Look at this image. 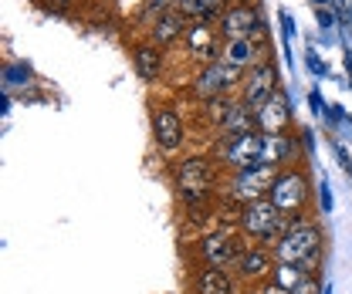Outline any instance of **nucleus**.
<instances>
[{"label": "nucleus", "instance_id": "c85d7f7f", "mask_svg": "<svg viewBox=\"0 0 352 294\" xmlns=\"http://www.w3.org/2000/svg\"><path fill=\"white\" fill-rule=\"evenodd\" d=\"M278 21H281V27H285V41H292V34H298V24H295V17H292L288 10H278Z\"/></svg>", "mask_w": 352, "mask_h": 294}, {"label": "nucleus", "instance_id": "0eeeda50", "mask_svg": "<svg viewBox=\"0 0 352 294\" xmlns=\"http://www.w3.org/2000/svg\"><path fill=\"white\" fill-rule=\"evenodd\" d=\"M261 132H244V135H227V139H214V163L220 172H241V169L261 166Z\"/></svg>", "mask_w": 352, "mask_h": 294}, {"label": "nucleus", "instance_id": "4be33fe9", "mask_svg": "<svg viewBox=\"0 0 352 294\" xmlns=\"http://www.w3.org/2000/svg\"><path fill=\"white\" fill-rule=\"evenodd\" d=\"M305 278H308V271L302 264H292V260H278V264H274V274H271V281H274L278 288H285V291H295Z\"/></svg>", "mask_w": 352, "mask_h": 294}, {"label": "nucleus", "instance_id": "39448f33", "mask_svg": "<svg viewBox=\"0 0 352 294\" xmlns=\"http://www.w3.org/2000/svg\"><path fill=\"white\" fill-rule=\"evenodd\" d=\"M166 176H170L173 193H186V190H217L220 193V179H223L214 156H204V152L173 156L166 166Z\"/></svg>", "mask_w": 352, "mask_h": 294}, {"label": "nucleus", "instance_id": "ddd939ff", "mask_svg": "<svg viewBox=\"0 0 352 294\" xmlns=\"http://www.w3.org/2000/svg\"><path fill=\"white\" fill-rule=\"evenodd\" d=\"M132 71L142 84H160L166 78V47L153 44L149 38H139L129 44Z\"/></svg>", "mask_w": 352, "mask_h": 294}, {"label": "nucleus", "instance_id": "f704fd0d", "mask_svg": "<svg viewBox=\"0 0 352 294\" xmlns=\"http://www.w3.org/2000/svg\"><path fill=\"white\" fill-rule=\"evenodd\" d=\"M227 3H254V0H227Z\"/></svg>", "mask_w": 352, "mask_h": 294}, {"label": "nucleus", "instance_id": "9d476101", "mask_svg": "<svg viewBox=\"0 0 352 294\" xmlns=\"http://www.w3.org/2000/svg\"><path fill=\"white\" fill-rule=\"evenodd\" d=\"M244 247H248V240H241L237 234H227V230L210 227L207 234H200V237H197V244H193V257H197V264L230 267Z\"/></svg>", "mask_w": 352, "mask_h": 294}, {"label": "nucleus", "instance_id": "20e7f679", "mask_svg": "<svg viewBox=\"0 0 352 294\" xmlns=\"http://www.w3.org/2000/svg\"><path fill=\"white\" fill-rule=\"evenodd\" d=\"M241 237L248 244H274L285 230H288V213L281 210L271 196H261L248 207H241Z\"/></svg>", "mask_w": 352, "mask_h": 294}, {"label": "nucleus", "instance_id": "aec40b11", "mask_svg": "<svg viewBox=\"0 0 352 294\" xmlns=\"http://www.w3.org/2000/svg\"><path fill=\"white\" fill-rule=\"evenodd\" d=\"M227 7H230L227 0H179L176 10H183L197 24H220V17H223Z\"/></svg>", "mask_w": 352, "mask_h": 294}, {"label": "nucleus", "instance_id": "f257e3e1", "mask_svg": "<svg viewBox=\"0 0 352 294\" xmlns=\"http://www.w3.org/2000/svg\"><path fill=\"white\" fill-rule=\"evenodd\" d=\"M271 251L278 260H292L302 264L308 274H322L325 264V234L318 227V220L308 213H292L288 216V230L271 244Z\"/></svg>", "mask_w": 352, "mask_h": 294}, {"label": "nucleus", "instance_id": "c9c22d12", "mask_svg": "<svg viewBox=\"0 0 352 294\" xmlns=\"http://www.w3.org/2000/svg\"><path fill=\"white\" fill-rule=\"evenodd\" d=\"M349 122H352V119H349Z\"/></svg>", "mask_w": 352, "mask_h": 294}, {"label": "nucleus", "instance_id": "393cba45", "mask_svg": "<svg viewBox=\"0 0 352 294\" xmlns=\"http://www.w3.org/2000/svg\"><path fill=\"white\" fill-rule=\"evenodd\" d=\"M315 21H318L322 31H332V27L339 24V14H336L332 7H315Z\"/></svg>", "mask_w": 352, "mask_h": 294}, {"label": "nucleus", "instance_id": "cd10ccee", "mask_svg": "<svg viewBox=\"0 0 352 294\" xmlns=\"http://www.w3.org/2000/svg\"><path fill=\"white\" fill-rule=\"evenodd\" d=\"M308 71H311V75H315V78H325V75H329V68H325V61H318V54H315V51H311V47H308Z\"/></svg>", "mask_w": 352, "mask_h": 294}, {"label": "nucleus", "instance_id": "2f4dec72", "mask_svg": "<svg viewBox=\"0 0 352 294\" xmlns=\"http://www.w3.org/2000/svg\"><path fill=\"white\" fill-rule=\"evenodd\" d=\"M308 105H311V112H315V115H325V109H329V105H325V98H322L318 91H308Z\"/></svg>", "mask_w": 352, "mask_h": 294}, {"label": "nucleus", "instance_id": "5701e85b", "mask_svg": "<svg viewBox=\"0 0 352 294\" xmlns=\"http://www.w3.org/2000/svg\"><path fill=\"white\" fill-rule=\"evenodd\" d=\"M179 7V0H142V7H139V14H135V24H139V31H146V27H153L163 14H170Z\"/></svg>", "mask_w": 352, "mask_h": 294}, {"label": "nucleus", "instance_id": "7ed1b4c3", "mask_svg": "<svg viewBox=\"0 0 352 294\" xmlns=\"http://www.w3.org/2000/svg\"><path fill=\"white\" fill-rule=\"evenodd\" d=\"M281 210L288 213H308L311 210V200L318 196V183L311 179L305 163H292V166L278 169L274 183H271V193H267Z\"/></svg>", "mask_w": 352, "mask_h": 294}, {"label": "nucleus", "instance_id": "4468645a", "mask_svg": "<svg viewBox=\"0 0 352 294\" xmlns=\"http://www.w3.org/2000/svg\"><path fill=\"white\" fill-rule=\"evenodd\" d=\"M183 44H186V54L197 65H210V61H220L223 38H220L217 24H197V21H190V31H186Z\"/></svg>", "mask_w": 352, "mask_h": 294}, {"label": "nucleus", "instance_id": "1a4fd4ad", "mask_svg": "<svg viewBox=\"0 0 352 294\" xmlns=\"http://www.w3.org/2000/svg\"><path fill=\"white\" fill-rule=\"evenodd\" d=\"M217 31H220V38H223V41H230V38L271 41V38H267V24H264L258 0H254V3H230V7L223 10V17H220Z\"/></svg>", "mask_w": 352, "mask_h": 294}, {"label": "nucleus", "instance_id": "9b49d317", "mask_svg": "<svg viewBox=\"0 0 352 294\" xmlns=\"http://www.w3.org/2000/svg\"><path fill=\"white\" fill-rule=\"evenodd\" d=\"M274 264H278V257H274V251H271L267 244H248L244 251L237 253V260L230 264V274H234L244 288H258L264 281H271Z\"/></svg>", "mask_w": 352, "mask_h": 294}, {"label": "nucleus", "instance_id": "473e14b6", "mask_svg": "<svg viewBox=\"0 0 352 294\" xmlns=\"http://www.w3.org/2000/svg\"><path fill=\"white\" fill-rule=\"evenodd\" d=\"M251 294H292V291H285V288H278L274 281H264V284H258V288H251Z\"/></svg>", "mask_w": 352, "mask_h": 294}, {"label": "nucleus", "instance_id": "a211bd4d", "mask_svg": "<svg viewBox=\"0 0 352 294\" xmlns=\"http://www.w3.org/2000/svg\"><path fill=\"white\" fill-rule=\"evenodd\" d=\"M186 31H190V17L183 14V10H170V14H163L153 27H146L142 31V38H149L153 44H160V47H173L186 38Z\"/></svg>", "mask_w": 352, "mask_h": 294}, {"label": "nucleus", "instance_id": "423d86ee", "mask_svg": "<svg viewBox=\"0 0 352 294\" xmlns=\"http://www.w3.org/2000/svg\"><path fill=\"white\" fill-rule=\"evenodd\" d=\"M149 132H153V146L163 156H179L186 139H190L183 112L176 109L173 102H166V98H153L149 102Z\"/></svg>", "mask_w": 352, "mask_h": 294}, {"label": "nucleus", "instance_id": "bb28decb", "mask_svg": "<svg viewBox=\"0 0 352 294\" xmlns=\"http://www.w3.org/2000/svg\"><path fill=\"white\" fill-rule=\"evenodd\" d=\"M292 294H325V288H322V281H318V274H308L305 281L295 288Z\"/></svg>", "mask_w": 352, "mask_h": 294}, {"label": "nucleus", "instance_id": "f3484780", "mask_svg": "<svg viewBox=\"0 0 352 294\" xmlns=\"http://www.w3.org/2000/svg\"><path fill=\"white\" fill-rule=\"evenodd\" d=\"M237 278L230 267H214V264H197L193 271V294H237Z\"/></svg>", "mask_w": 352, "mask_h": 294}, {"label": "nucleus", "instance_id": "6e6552de", "mask_svg": "<svg viewBox=\"0 0 352 294\" xmlns=\"http://www.w3.org/2000/svg\"><path fill=\"white\" fill-rule=\"evenodd\" d=\"M241 82H244V71H237L223 61L197 65L193 82H190V98L210 102V98H223V95H241Z\"/></svg>", "mask_w": 352, "mask_h": 294}, {"label": "nucleus", "instance_id": "dca6fc26", "mask_svg": "<svg viewBox=\"0 0 352 294\" xmlns=\"http://www.w3.org/2000/svg\"><path fill=\"white\" fill-rule=\"evenodd\" d=\"M261 135H264L261 163L278 166V169L298 163V156H302V142H298L295 132H261Z\"/></svg>", "mask_w": 352, "mask_h": 294}, {"label": "nucleus", "instance_id": "f03ea898", "mask_svg": "<svg viewBox=\"0 0 352 294\" xmlns=\"http://www.w3.org/2000/svg\"><path fill=\"white\" fill-rule=\"evenodd\" d=\"M274 176H278V166H267V163L241 169V172H223L217 203L223 210L241 213V207H248V203H254V200H261V196L271 193Z\"/></svg>", "mask_w": 352, "mask_h": 294}, {"label": "nucleus", "instance_id": "7c9ffc66", "mask_svg": "<svg viewBox=\"0 0 352 294\" xmlns=\"http://www.w3.org/2000/svg\"><path fill=\"white\" fill-rule=\"evenodd\" d=\"M298 142H302V152L311 156V149H315V132H311V128H298Z\"/></svg>", "mask_w": 352, "mask_h": 294}, {"label": "nucleus", "instance_id": "b1692460", "mask_svg": "<svg viewBox=\"0 0 352 294\" xmlns=\"http://www.w3.org/2000/svg\"><path fill=\"white\" fill-rule=\"evenodd\" d=\"M34 3L41 7L44 14H51V17H72L78 0H34Z\"/></svg>", "mask_w": 352, "mask_h": 294}, {"label": "nucleus", "instance_id": "412c9836", "mask_svg": "<svg viewBox=\"0 0 352 294\" xmlns=\"http://www.w3.org/2000/svg\"><path fill=\"white\" fill-rule=\"evenodd\" d=\"M234 98H237V95H223V98H210V102H197V115H200V122H204L207 132L217 135V128H220V122H223V115L230 112Z\"/></svg>", "mask_w": 352, "mask_h": 294}, {"label": "nucleus", "instance_id": "c756f323", "mask_svg": "<svg viewBox=\"0 0 352 294\" xmlns=\"http://www.w3.org/2000/svg\"><path fill=\"white\" fill-rule=\"evenodd\" d=\"M322 119H325V122H329V128H336V126H339V122H346V119H349V115H346V112H342V109H339V105H329V109H325V115H322Z\"/></svg>", "mask_w": 352, "mask_h": 294}, {"label": "nucleus", "instance_id": "6ab92c4d", "mask_svg": "<svg viewBox=\"0 0 352 294\" xmlns=\"http://www.w3.org/2000/svg\"><path fill=\"white\" fill-rule=\"evenodd\" d=\"M244 132H258V112H254V105H248L241 95L234 98V105H230V112L223 115V122H220L217 135L214 139H227V135H244Z\"/></svg>", "mask_w": 352, "mask_h": 294}, {"label": "nucleus", "instance_id": "a878e982", "mask_svg": "<svg viewBox=\"0 0 352 294\" xmlns=\"http://www.w3.org/2000/svg\"><path fill=\"white\" fill-rule=\"evenodd\" d=\"M318 207H322L325 216L332 213V190H329V179H325V176L318 179Z\"/></svg>", "mask_w": 352, "mask_h": 294}, {"label": "nucleus", "instance_id": "72a5a7b5", "mask_svg": "<svg viewBox=\"0 0 352 294\" xmlns=\"http://www.w3.org/2000/svg\"><path fill=\"white\" fill-rule=\"evenodd\" d=\"M315 7H332V0H311Z\"/></svg>", "mask_w": 352, "mask_h": 294}, {"label": "nucleus", "instance_id": "f8f14e48", "mask_svg": "<svg viewBox=\"0 0 352 294\" xmlns=\"http://www.w3.org/2000/svg\"><path fill=\"white\" fill-rule=\"evenodd\" d=\"M281 88V75H278V65H274V58L267 54L261 58L258 65H251L248 71H244V82H241V98L248 102V105H264L274 91Z\"/></svg>", "mask_w": 352, "mask_h": 294}, {"label": "nucleus", "instance_id": "2eb2a0df", "mask_svg": "<svg viewBox=\"0 0 352 294\" xmlns=\"http://www.w3.org/2000/svg\"><path fill=\"white\" fill-rule=\"evenodd\" d=\"M258 112V132H295V115H292V98H288V91H285V84L264 102L254 109Z\"/></svg>", "mask_w": 352, "mask_h": 294}]
</instances>
